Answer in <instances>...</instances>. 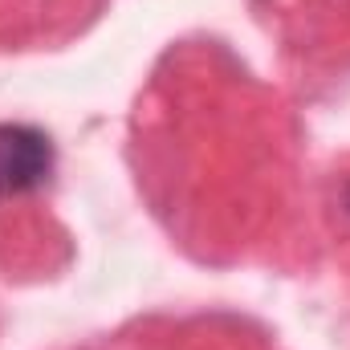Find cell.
Listing matches in <instances>:
<instances>
[{"instance_id":"6da1fadb","label":"cell","mask_w":350,"mask_h":350,"mask_svg":"<svg viewBox=\"0 0 350 350\" xmlns=\"http://www.w3.org/2000/svg\"><path fill=\"white\" fill-rule=\"evenodd\" d=\"M53 172V143L29 122H0V196H29Z\"/></svg>"}]
</instances>
